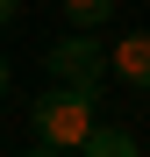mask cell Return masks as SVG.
Masks as SVG:
<instances>
[{"label":"cell","instance_id":"obj_4","mask_svg":"<svg viewBox=\"0 0 150 157\" xmlns=\"http://www.w3.org/2000/svg\"><path fill=\"white\" fill-rule=\"evenodd\" d=\"M79 150H86V157H136V150H143V136H136V128H121V121H93Z\"/></svg>","mask_w":150,"mask_h":157},{"label":"cell","instance_id":"obj_5","mask_svg":"<svg viewBox=\"0 0 150 157\" xmlns=\"http://www.w3.org/2000/svg\"><path fill=\"white\" fill-rule=\"evenodd\" d=\"M64 14H71V29H107L114 0H64Z\"/></svg>","mask_w":150,"mask_h":157},{"label":"cell","instance_id":"obj_1","mask_svg":"<svg viewBox=\"0 0 150 157\" xmlns=\"http://www.w3.org/2000/svg\"><path fill=\"white\" fill-rule=\"evenodd\" d=\"M93 121H100V93L50 78V93H36V107H29V143H36L43 157H64V150L86 143Z\"/></svg>","mask_w":150,"mask_h":157},{"label":"cell","instance_id":"obj_2","mask_svg":"<svg viewBox=\"0 0 150 157\" xmlns=\"http://www.w3.org/2000/svg\"><path fill=\"white\" fill-rule=\"evenodd\" d=\"M43 64H50V78H64V86H107L114 78V64H107V43H100V29H71V36H57L43 50Z\"/></svg>","mask_w":150,"mask_h":157},{"label":"cell","instance_id":"obj_7","mask_svg":"<svg viewBox=\"0 0 150 157\" xmlns=\"http://www.w3.org/2000/svg\"><path fill=\"white\" fill-rule=\"evenodd\" d=\"M14 14H21V0H0V29H7V21H14Z\"/></svg>","mask_w":150,"mask_h":157},{"label":"cell","instance_id":"obj_6","mask_svg":"<svg viewBox=\"0 0 150 157\" xmlns=\"http://www.w3.org/2000/svg\"><path fill=\"white\" fill-rule=\"evenodd\" d=\"M7 86H14V64H7V50H0V100H7Z\"/></svg>","mask_w":150,"mask_h":157},{"label":"cell","instance_id":"obj_3","mask_svg":"<svg viewBox=\"0 0 150 157\" xmlns=\"http://www.w3.org/2000/svg\"><path fill=\"white\" fill-rule=\"evenodd\" d=\"M107 64H114V78H121V86H136V93H150V29H136V36H121V43L107 50Z\"/></svg>","mask_w":150,"mask_h":157}]
</instances>
